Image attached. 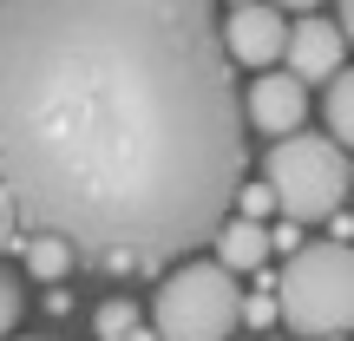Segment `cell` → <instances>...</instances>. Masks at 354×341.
<instances>
[{"label":"cell","mask_w":354,"mask_h":341,"mask_svg":"<svg viewBox=\"0 0 354 341\" xmlns=\"http://www.w3.org/2000/svg\"><path fill=\"white\" fill-rule=\"evenodd\" d=\"M216 0H0V243L158 276L216 243L250 171Z\"/></svg>","instance_id":"6da1fadb"},{"label":"cell","mask_w":354,"mask_h":341,"mask_svg":"<svg viewBox=\"0 0 354 341\" xmlns=\"http://www.w3.org/2000/svg\"><path fill=\"white\" fill-rule=\"evenodd\" d=\"M282 295V329L322 341L354 335V243H302L276 276Z\"/></svg>","instance_id":"7a4b0ae2"},{"label":"cell","mask_w":354,"mask_h":341,"mask_svg":"<svg viewBox=\"0 0 354 341\" xmlns=\"http://www.w3.org/2000/svg\"><path fill=\"white\" fill-rule=\"evenodd\" d=\"M263 177L276 190V210L295 216V223H322L348 203V151L335 131H289V138H269Z\"/></svg>","instance_id":"3957f363"},{"label":"cell","mask_w":354,"mask_h":341,"mask_svg":"<svg viewBox=\"0 0 354 341\" xmlns=\"http://www.w3.org/2000/svg\"><path fill=\"white\" fill-rule=\"evenodd\" d=\"M151 329L165 341H230L243 329V289L236 269H223L210 256H184L165 276V289L151 295Z\"/></svg>","instance_id":"277c9868"},{"label":"cell","mask_w":354,"mask_h":341,"mask_svg":"<svg viewBox=\"0 0 354 341\" xmlns=\"http://www.w3.org/2000/svg\"><path fill=\"white\" fill-rule=\"evenodd\" d=\"M243 118H250V131L289 138V131H302V118H308V86L289 73V66H263V79H250V92H243Z\"/></svg>","instance_id":"5b68a950"},{"label":"cell","mask_w":354,"mask_h":341,"mask_svg":"<svg viewBox=\"0 0 354 341\" xmlns=\"http://www.w3.org/2000/svg\"><path fill=\"white\" fill-rule=\"evenodd\" d=\"M282 46H289V20H282V7L276 0H243V7H230V20H223V53L236 66H276L282 59Z\"/></svg>","instance_id":"8992f818"},{"label":"cell","mask_w":354,"mask_h":341,"mask_svg":"<svg viewBox=\"0 0 354 341\" xmlns=\"http://www.w3.org/2000/svg\"><path fill=\"white\" fill-rule=\"evenodd\" d=\"M348 59V33L342 20H289V46H282V66H289L302 86L315 79H335Z\"/></svg>","instance_id":"52a82bcc"},{"label":"cell","mask_w":354,"mask_h":341,"mask_svg":"<svg viewBox=\"0 0 354 341\" xmlns=\"http://www.w3.org/2000/svg\"><path fill=\"white\" fill-rule=\"evenodd\" d=\"M216 263L223 269H263L269 263V230H263V216H243V210H230L223 216V230H216Z\"/></svg>","instance_id":"ba28073f"},{"label":"cell","mask_w":354,"mask_h":341,"mask_svg":"<svg viewBox=\"0 0 354 341\" xmlns=\"http://www.w3.org/2000/svg\"><path fill=\"white\" fill-rule=\"evenodd\" d=\"M20 256H26V276H33V282H59L66 269L79 263V250L66 237H53V230H33V237L20 243Z\"/></svg>","instance_id":"9c48e42d"},{"label":"cell","mask_w":354,"mask_h":341,"mask_svg":"<svg viewBox=\"0 0 354 341\" xmlns=\"http://www.w3.org/2000/svg\"><path fill=\"white\" fill-rule=\"evenodd\" d=\"M322 112H328V131L354 151V66H342V73L328 79V92H322Z\"/></svg>","instance_id":"30bf717a"},{"label":"cell","mask_w":354,"mask_h":341,"mask_svg":"<svg viewBox=\"0 0 354 341\" xmlns=\"http://www.w3.org/2000/svg\"><path fill=\"white\" fill-rule=\"evenodd\" d=\"M282 322V295H276V276L256 282V295H243V329H276Z\"/></svg>","instance_id":"8fae6325"},{"label":"cell","mask_w":354,"mask_h":341,"mask_svg":"<svg viewBox=\"0 0 354 341\" xmlns=\"http://www.w3.org/2000/svg\"><path fill=\"white\" fill-rule=\"evenodd\" d=\"M92 329H99V341H125L131 329H138V302H125V295H112V302H99V315H92Z\"/></svg>","instance_id":"7c38bea8"},{"label":"cell","mask_w":354,"mask_h":341,"mask_svg":"<svg viewBox=\"0 0 354 341\" xmlns=\"http://www.w3.org/2000/svg\"><path fill=\"white\" fill-rule=\"evenodd\" d=\"M269 203H276L269 177H263V184H250V177H243V190H236V210H243V216H269Z\"/></svg>","instance_id":"4fadbf2b"},{"label":"cell","mask_w":354,"mask_h":341,"mask_svg":"<svg viewBox=\"0 0 354 341\" xmlns=\"http://www.w3.org/2000/svg\"><path fill=\"white\" fill-rule=\"evenodd\" d=\"M20 322V282L7 276V263H0V341H7V329Z\"/></svg>","instance_id":"5bb4252c"},{"label":"cell","mask_w":354,"mask_h":341,"mask_svg":"<svg viewBox=\"0 0 354 341\" xmlns=\"http://www.w3.org/2000/svg\"><path fill=\"white\" fill-rule=\"evenodd\" d=\"M269 250H282V256H295V250H302V230H295V216L269 230Z\"/></svg>","instance_id":"9a60e30c"},{"label":"cell","mask_w":354,"mask_h":341,"mask_svg":"<svg viewBox=\"0 0 354 341\" xmlns=\"http://www.w3.org/2000/svg\"><path fill=\"white\" fill-rule=\"evenodd\" d=\"M335 20H342V33H348V46H354V0H342V13H335Z\"/></svg>","instance_id":"2e32d148"},{"label":"cell","mask_w":354,"mask_h":341,"mask_svg":"<svg viewBox=\"0 0 354 341\" xmlns=\"http://www.w3.org/2000/svg\"><path fill=\"white\" fill-rule=\"evenodd\" d=\"M125 341H165V335H158V329H131Z\"/></svg>","instance_id":"e0dca14e"},{"label":"cell","mask_w":354,"mask_h":341,"mask_svg":"<svg viewBox=\"0 0 354 341\" xmlns=\"http://www.w3.org/2000/svg\"><path fill=\"white\" fill-rule=\"evenodd\" d=\"M276 7H295V13H308V7H322V0H276Z\"/></svg>","instance_id":"ac0fdd59"},{"label":"cell","mask_w":354,"mask_h":341,"mask_svg":"<svg viewBox=\"0 0 354 341\" xmlns=\"http://www.w3.org/2000/svg\"><path fill=\"white\" fill-rule=\"evenodd\" d=\"M322 341H348V335H322Z\"/></svg>","instance_id":"d6986e66"},{"label":"cell","mask_w":354,"mask_h":341,"mask_svg":"<svg viewBox=\"0 0 354 341\" xmlns=\"http://www.w3.org/2000/svg\"><path fill=\"white\" fill-rule=\"evenodd\" d=\"M230 7H243V0H230Z\"/></svg>","instance_id":"ffe728a7"}]
</instances>
